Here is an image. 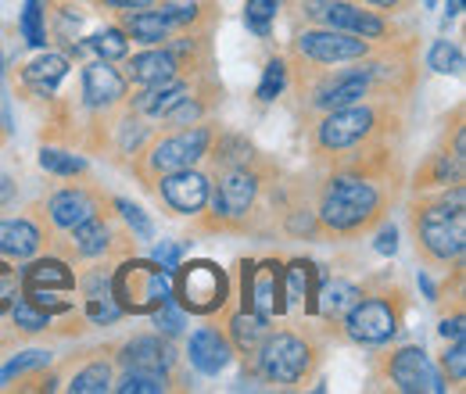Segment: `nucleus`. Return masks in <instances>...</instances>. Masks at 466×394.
<instances>
[{
    "label": "nucleus",
    "mask_w": 466,
    "mask_h": 394,
    "mask_svg": "<svg viewBox=\"0 0 466 394\" xmlns=\"http://www.w3.org/2000/svg\"><path fill=\"white\" fill-rule=\"evenodd\" d=\"M112 294L122 312H155L162 301H173V269H162L158 262H126L116 269Z\"/></svg>",
    "instance_id": "1"
},
{
    "label": "nucleus",
    "mask_w": 466,
    "mask_h": 394,
    "mask_svg": "<svg viewBox=\"0 0 466 394\" xmlns=\"http://www.w3.org/2000/svg\"><path fill=\"white\" fill-rule=\"evenodd\" d=\"M420 244H423L434 258H441V262L463 255V244H466L463 190H456L452 205L441 201V205L423 208V216H420Z\"/></svg>",
    "instance_id": "2"
},
{
    "label": "nucleus",
    "mask_w": 466,
    "mask_h": 394,
    "mask_svg": "<svg viewBox=\"0 0 466 394\" xmlns=\"http://www.w3.org/2000/svg\"><path fill=\"white\" fill-rule=\"evenodd\" d=\"M173 280V298H179V305L187 312L208 316L216 308H223L230 287H227V273L216 262H190V266H176Z\"/></svg>",
    "instance_id": "3"
},
{
    "label": "nucleus",
    "mask_w": 466,
    "mask_h": 394,
    "mask_svg": "<svg viewBox=\"0 0 466 394\" xmlns=\"http://www.w3.org/2000/svg\"><path fill=\"white\" fill-rule=\"evenodd\" d=\"M380 197L370 183H355V179H338L330 190H327V201H323V223L330 229H355L362 226L373 212H377Z\"/></svg>",
    "instance_id": "4"
},
{
    "label": "nucleus",
    "mask_w": 466,
    "mask_h": 394,
    "mask_svg": "<svg viewBox=\"0 0 466 394\" xmlns=\"http://www.w3.org/2000/svg\"><path fill=\"white\" fill-rule=\"evenodd\" d=\"M284 273L277 262H266L258 269L244 266V308H251L255 316L269 319L277 312H284Z\"/></svg>",
    "instance_id": "5"
},
{
    "label": "nucleus",
    "mask_w": 466,
    "mask_h": 394,
    "mask_svg": "<svg viewBox=\"0 0 466 394\" xmlns=\"http://www.w3.org/2000/svg\"><path fill=\"white\" fill-rule=\"evenodd\" d=\"M391 380L399 384V391H409V394L445 391V384H441V377H438V369H434V362L427 359L423 348H402V351H395V359H391Z\"/></svg>",
    "instance_id": "6"
},
{
    "label": "nucleus",
    "mask_w": 466,
    "mask_h": 394,
    "mask_svg": "<svg viewBox=\"0 0 466 394\" xmlns=\"http://www.w3.org/2000/svg\"><path fill=\"white\" fill-rule=\"evenodd\" d=\"M345 316H349V334L359 344H384L399 330V316L388 301H355Z\"/></svg>",
    "instance_id": "7"
},
{
    "label": "nucleus",
    "mask_w": 466,
    "mask_h": 394,
    "mask_svg": "<svg viewBox=\"0 0 466 394\" xmlns=\"http://www.w3.org/2000/svg\"><path fill=\"white\" fill-rule=\"evenodd\" d=\"M309 366V348L291 334H277L262 348V369L277 384H294Z\"/></svg>",
    "instance_id": "8"
},
{
    "label": "nucleus",
    "mask_w": 466,
    "mask_h": 394,
    "mask_svg": "<svg viewBox=\"0 0 466 394\" xmlns=\"http://www.w3.org/2000/svg\"><path fill=\"white\" fill-rule=\"evenodd\" d=\"M208 140H212V133L198 126V129H190V133H183V136H173V140L158 144V147L151 151V166L158 172L187 169L190 162H198V158L208 151Z\"/></svg>",
    "instance_id": "9"
},
{
    "label": "nucleus",
    "mask_w": 466,
    "mask_h": 394,
    "mask_svg": "<svg viewBox=\"0 0 466 394\" xmlns=\"http://www.w3.org/2000/svg\"><path fill=\"white\" fill-rule=\"evenodd\" d=\"M298 51L316 61H351V57L366 55V40L345 33V29H330V33H305L298 40Z\"/></svg>",
    "instance_id": "10"
},
{
    "label": "nucleus",
    "mask_w": 466,
    "mask_h": 394,
    "mask_svg": "<svg viewBox=\"0 0 466 394\" xmlns=\"http://www.w3.org/2000/svg\"><path fill=\"white\" fill-rule=\"evenodd\" d=\"M373 126V112L370 108H334V115L319 126V144L338 151V147H349L355 140H362Z\"/></svg>",
    "instance_id": "11"
},
{
    "label": "nucleus",
    "mask_w": 466,
    "mask_h": 394,
    "mask_svg": "<svg viewBox=\"0 0 466 394\" xmlns=\"http://www.w3.org/2000/svg\"><path fill=\"white\" fill-rule=\"evenodd\" d=\"M162 194H166V201L173 205L176 212L194 216V212H201L205 201H208V179H205L201 172L176 169L173 176L162 179Z\"/></svg>",
    "instance_id": "12"
},
{
    "label": "nucleus",
    "mask_w": 466,
    "mask_h": 394,
    "mask_svg": "<svg viewBox=\"0 0 466 394\" xmlns=\"http://www.w3.org/2000/svg\"><path fill=\"white\" fill-rule=\"evenodd\" d=\"M126 94V83L108 61H94L83 68V97L90 108H105Z\"/></svg>",
    "instance_id": "13"
},
{
    "label": "nucleus",
    "mask_w": 466,
    "mask_h": 394,
    "mask_svg": "<svg viewBox=\"0 0 466 394\" xmlns=\"http://www.w3.org/2000/svg\"><path fill=\"white\" fill-rule=\"evenodd\" d=\"M233 351L227 338L219 334V330H198L194 338H190V362H194V369H201L205 377H216V373H223L227 366H230Z\"/></svg>",
    "instance_id": "14"
},
{
    "label": "nucleus",
    "mask_w": 466,
    "mask_h": 394,
    "mask_svg": "<svg viewBox=\"0 0 466 394\" xmlns=\"http://www.w3.org/2000/svg\"><path fill=\"white\" fill-rule=\"evenodd\" d=\"M255 190H258V179L248 169L227 172L223 183H219V194H216V208L223 216H244L248 205L255 201Z\"/></svg>",
    "instance_id": "15"
},
{
    "label": "nucleus",
    "mask_w": 466,
    "mask_h": 394,
    "mask_svg": "<svg viewBox=\"0 0 466 394\" xmlns=\"http://www.w3.org/2000/svg\"><path fill=\"white\" fill-rule=\"evenodd\" d=\"M319 15L327 18L330 29H345V33H355V36H362V40L384 36V22H380L377 15H370V11L351 7V4H327V11H319Z\"/></svg>",
    "instance_id": "16"
},
{
    "label": "nucleus",
    "mask_w": 466,
    "mask_h": 394,
    "mask_svg": "<svg viewBox=\"0 0 466 394\" xmlns=\"http://www.w3.org/2000/svg\"><path fill=\"white\" fill-rule=\"evenodd\" d=\"M122 362L129 369H166L173 362V348L162 338H137L122 348Z\"/></svg>",
    "instance_id": "17"
},
{
    "label": "nucleus",
    "mask_w": 466,
    "mask_h": 394,
    "mask_svg": "<svg viewBox=\"0 0 466 394\" xmlns=\"http://www.w3.org/2000/svg\"><path fill=\"white\" fill-rule=\"evenodd\" d=\"M176 76V57L169 51H147L129 61V79L140 86H158Z\"/></svg>",
    "instance_id": "18"
},
{
    "label": "nucleus",
    "mask_w": 466,
    "mask_h": 394,
    "mask_svg": "<svg viewBox=\"0 0 466 394\" xmlns=\"http://www.w3.org/2000/svg\"><path fill=\"white\" fill-rule=\"evenodd\" d=\"M36 248H40V233H36L33 223H25V219H7V223H0V255L29 258Z\"/></svg>",
    "instance_id": "19"
},
{
    "label": "nucleus",
    "mask_w": 466,
    "mask_h": 394,
    "mask_svg": "<svg viewBox=\"0 0 466 394\" xmlns=\"http://www.w3.org/2000/svg\"><path fill=\"white\" fill-rule=\"evenodd\" d=\"M366 90H370V76L366 72H351V76H341L334 86H327L319 97H316V105L319 108H349L355 105L359 97H366Z\"/></svg>",
    "instance_id": "20"
},
{
    "label": "nucleus",
    "mask_w": 466,
    "mask_h": 394,
    "mask_svg": "<svg viewBox=\"0 0 466 394\" xmlns=\"http://www.w3.org/2000/svg\"><path fill=\"white\" fill-rule=\"evenodd\" d=\"M94 216V201L86 197V194H79V190H61L51 197V219L65 229H72V226H79L83 219H90Z\"/></svg>",
    "instance_id": "21"
},
{
    "label": "nucleus",
    "mask_w": 466,
    "mask_h": 394,
    "mask_svg": "<svg viewBox=\"0 0 466 394\" xmlns=\"http://www.w3.org/2000/svg\"><path fill=\"white\" fill-rule=\"evenodd\" d=\"M187 94H190V90H187L183 83H173V79H169V83H158V86H151L147 94H140V97H137V108L144 115H169L179 101H187Z\"/></svg>",
    "instance_id": "22"
},
{
    "label": "nucleus",
    "mask_w": 466,
    "mask_h": 394,
    "mask_svg": "<svg viewBox=\"0 0 466 394\" xmlns=\"http://www.w3.org/2000/svg\"><path fill=\"white\" fill-rule=\"evenodd\" d=\"M284 298H291L305 308H316V269L309 262H291V269H284Z\"/></svg>",
    "instance_id": "23"
},
{
    "label": "nucleus",
    "mask_w": 466,
    "mask_h": 394,
    "mask_svg": "<svg viewBox=\"0 0 466 394\" xmlns=\"http://www.w3.org/2000/svg\"><path fill=\"white\" fill-rule=\"evenodd\" d=\"M25 287H44V290H68V287H76L72 280V273L65 269V262L58 258H44V262H33L29 269H25V277H22Z\"/></svg>",
    "instance_id": "24"
},
{
    "label": "nucleus",
    "mask_w": 466,
    "mask_h": 394,
    "mask_svg": "<svg viewBox=\"0 0 466 394\" xmlns=\"http://www.w3.org/2000/svg\"><path fill=\"white\" fill-rule=\"evenodd\" d=\"M61 76H65V57L61 55H44L33 65H25V83L36 86L40 94H51L61 83Z\"/></svg>",
    "instance_id": "25"
},
{
    "label": "nucleus",
    "mask_w": 466,
    "mask_h": 394,
    "mask_svg": "<svg viewBox=\"0 0 466 394\" xmlns=\"http://www.w3.org/2000/svg\"><path fill=\"white\" fill-rule=\"evenodd\" d=\"M126 29L144 44H162L169 33V18L162 11H137L126 18Z\"/></svg>",
    "instance_id": "26"
},
{
    "label": "nucleus",
    "mask_w": 466,
    "mask_h": 394,
    "mask_svg": "<svg viewBox=\"0 0 466 394\" xmlns=\"http://www.w3.org/2000/svg\"><path fill=\"white\" fill-rule=\"evenodd\" d=\"M166 388H169V380L162 369H129L116 384L118 394H162Z\"/></svg>",
    "instance_id": "27"
},
{
    "label": "nucleus",
    "mask_w": 466,
    "mask_h": 394,
    "mask_svg": "<svg viewBox=\"0 0 466 394\" xmlns=\"http://www.w3.org/2000/svg\"><path fill=\"white\" fill-rule=\"evenodd\" d=\"M72 233H76V248L83 255H101L108 248V226L101 223L97 216H90V219H83L79 226H72Z\"/></svg>",
    "instance_id": "28"
},
{
    "label": "nucleus",
    "mask_w": 466,
    "mask_h": 394,
    "mask_svg": "<svg viewBox=\"0 0 466 394\" xmlns=\"http://www.w3.org/2000/svg\"><path fill=\"white\" fill-rule=\"evenodd\" d=\"M359 301V287H351L345 280H334L327 290H323V301H319V308H323V316H345L351 305Z\"/></svg>",
    "instance_id": "29"
},
{
    "label": "nucleus",
    "mask_w": 466,
    "mask_h": 394,
    "mask_svg": "<svg viewBox=\"0 0 466 394\" xmlns=\"http://www.w3.org/2000/svg\"><path fill=\"white\" fill-rule=\"evenodd\" d=\"M280 4H284V0H248V4H244V22H248V29H251L255 36H269V25H273Z\"/></svg>",
    "instance_id": "30"
},
{
    "label": "nucleus",
    "mask_w": 466,
    "mask_h": 394,
    "mask_svg": "<svg viewBox=\"0 0 466 394\" xmlns=\"http://www.w3.org/2000/svg\"><path fill=\"white\" fill-rule=\"evenodd\" d=\"M427 61H431V68H434V72H452V76H460V72H463V51H460L452 40H438V44L431 47Z\"/></svg>",
    "instance_id": "31"
},
{
    "label": "nucleus",
    "mask_w": 466,
    "mask_h": 394,
    "mask_svg": "<svg viewBox=\"0 0 466 394\" xmlns=\"http://www.w3.org/2000/svg\"><path fill=\"white\" fill-rule=\"evenodd\" d=\"M233 338H237V344L240 348H255L258 340L266 338V319L262 316H248V308H244V316H237L233 319Z\"/></svg>",
    "instance_id": "32"
},
{
    "label": "nucleus",
    "mask_w": 466,
    "mask_h": 394,
    "mask_svg": "<svg viewBox=\"0 0 466 394\" xmlns=\"http://www.w3.org/2000/svg\"><path fill=\"white\" fill-rule=\"evenodd\" d=\"M108 384H112V369H108L105 362H97V366L83 369V373L72 380V391L76 394H101V391H108Z\"/></svg>",
    "instance_id": "33"
},
{
    "label": "nucleus",
    "mask_w": 466,
    "mask_h": 394,
    "mask_svg": "<svg viewBox=\"0 0 466 394\" xmlns=\"http://www.w3.org/2000/svg\"><path fill=\"white\" fill-rule=\"evenodd\" d=\"M15 323L25 330V334H40V330H47V323H51V316L44 312V308H36L29 298H22L18 305H15Z\"/></svg>",
    "instance_id": "34"
},
{
    "label": "nucleus",
    "mask_w": 466,
    "mask_h": 394,
    "mask_svg": "<svg viewBox=\"0 0 466 394\" xmlns=\"http://www.w3.org/2000/svg\"><path fill=\"white\" fill-rule=\"evenodd\" d=\"M22 33L33 47H44L47 44V29H44V18H40V0H29L25 11H22Z\"/></svg>",
    "instance_id": "35"
},
{
    "label": "nucleus",
    "mask_w": 466,
    "mask_h": 394,
    "mask_svg": "<svg viewBox=\"0 0 466 394\" xmlns=\"http://www.w3.org/2000/svg\"><path fill=\"white\" fill-rule=\"evenodd\" d=\"M90 47H94V51H97L101 57H105V61L129 55V44H126V36H122L118 29H105V33H97V36L90 40Z\"/></svg>",
    "instance_id": "36"
},
{
    "label": "nucleus",
    "mask_w": 466,
    "mask_h": 394,
    "mask_svg": "<svg viewBox=\"0 0 466 394\" xmlns=\"http://www.w3.org/2000/svg\"><path fill=\"white\" fill-rule=\"evenodd\" d=\"M284 83H288L284 61H269L266 65V76H262V86H258V101H277L280 90H284Z\"/></svg>",
    "instance_id": "37"
},
{
    "label": "nucleus",
    "mask_w": 466,
    "mask_h": 394,
    "mask_svg": "<svg viewBox=\"0 0 466 394\" xmlns=\"http://www.w3.org/2000/svg\"><path fill=\"white\" fill-rule=\"evenodd\" d=\"M40 166H44L47 172H58V176H76V172L86 169L83 158L65 155V151H40Z\"/></svg>",
    "instance_id": "38"
},
{
    "label": "nucleus",
    "mask_w": 466,
    "mask_h": 394,
    "mask_svg": "<svg viewBox=\"0 0 466 394\" xmlns=\"http://www.w3.org/2000/svg\"><path fill=\"white\" fill-rule=\"evenodd\" d=\"M47 351H25V355H18V359H11L4 369H0V388L11 380V377H18V373H25V369H36V366H47Z\"/></svg>",
    "instance_id": "39"
},
{
    "label": "nucleus",
    "mask_w": 466,
    "mask_h": 394,
    "mask_svg": "<svg viewBox=\"0 0 466 394\" xmlns=\"http://www.w3.org/2000/svg\"><path fill=\"white\" fill-rule=\"evenodd\" d=\"M25 298H29L36 308H44L47 316H55V312H68V301H61L55 290H44V287H25Z\"/></svg>",
    "instance_id": "40"
},
{
    "label": "nucleus",
    "mask_w": 466,
    "mask_h": 394,
    "mask_svg": "<svg viewBox=\"0 0 466 394\" xmlns=\"http://www.w3.org/2000/svg\"><path fill=\"white\" fill-rule=\"evenodd\" d=\"M118 212H122V219L133 226V233L140 237V240H151L155 237V229H151V223H147V216L137 208V205H129V201H118Z\"/></svg>",
    "instance_id": "41"
},
{
    "label": "nucleus",
    "mask_w": 466,
    "mask_h": 394,
    "mask_svg": "<svg viewBox=\"0 0 466 394\" xmlns=\"http://www.w3.org/2000/svg\"><path fill=\"white\" fill-rule=\"evenodd\" d=\"M155 327L166 330V334H179V330H183V312L176 308L173 301H162V305L155 308Z\"/></svg>",
    "instance_id": "42"
},
{
    "label": "nucleus",
    "mask_w": 466,
    "mask_h": 394,
    "mask_svg": "<svg viewBox=\"0 0 466 394\" xmlns=\"http://www.w3.org/2000/svg\"><path fill=\"white\" fill-rule=\"evenodd\" d=\"M86 312H90V319H94V323H116L122 308H118V305H112V298L97 294V298H90V308H86Z\"/></svg>",
    "instance_id": "43"
},
{
    "label": "nucleus",
    "mask_w": 466,
    "mask_h": 394,
    "mask_svg": "<svg viewBox=\"0 0 466 394\" xmlns=\"http://www.w3.org/2000/svg\"><path fill=\"white\" fill-rule=\"evenodd\" d=\"M445 369H449V377H452V380H463V377H466V348H463V340H456V344H452V351L445 355Z\"/></svg>",
    "instance_id": "44"
},
{
    "label": "nucleus",
    "mask_w": 466,
    "mask_h": 394,
    "mask_svg": "<svg viewBox=\"0 0 466 394\" xmlns=\"http://www.w3.org/2000/svg\"><path fill=\"white\" fill-rule=\"evenodd\" d=\"M179 255H183V248H179V244H169V240H162V244L155 248V262H158L162 269H176V266H179Z\"/></svg>",
    "instance_id": "45"
},
{
    "label": "nucleus",
    "mask_w": 466,
    "mask_h": 394,
    "mask_svg": "<svg viewBox=\"0 0 466 394\" xmlns=\"http://www.w3.org/2000/svg\"><path fill=\"white\" fill-rule=\"evenodd\" d=\"M15 287H18V277L0 262V312L11 305V298H15Z\"/></svg>",
    "instance_id": "46"
},
{
    "label": "nucleus",
    "mask_w": 466,
    "mask_h": 394,
    "mask_svg": "<svg viewBox=\"0 0 466 394\" xmlns=\"http://www.w3.org/2000/svg\"><path fill=\"white\" fill-rule=\"evenodd\" d=\"M380 255H395L399 251V233L388 226V229H380V237H377V244H373Z\"/></svg>",
    "instance_id": "47"
},
{
    "label": "nucleus",
    "mask_w": 466,
    "mask_h": 394,
    "mask_svg": "<svg viewBox=\"0 0 466 394\" xmlns=\"http://www.w3.org/2000/svg\"><path fill=\"white\" fill-rule=\"evenodd\" d=\"M441 338L449 340H463V316H456V319H445L441 323Z\"/></svg>",
    "instance_id": "48"
},
{
    "label": "nucleus",
    "mask_w": 466,
    "mask_h": 394,
    "mask_svg": "<svg viewBox=\"0 0 466 394\" xmlns=\"http://www.w3.org/2000/svg\"><path fill=\"white\" fill-rule=\"evenodd\" d=\"M11 197H15V183H11V176H4V172H0V205H4V201H11Z\"/></svg>",
    "instance_id": "49"
},
{
    "label": "nucleus",
    "mask_w": 466,
    "mask_h": 394,
    "mask_svg": "<svg viewBox=\"0 0 466 394\" xmlns=\"http://www.w3.org/2000/svg\"><path fill=\"white\" fill-rule=\"evenodd\" d=\"M105 4H116V7H151L155 0H105Z\"/></svg>",
    "instance_id": "50"
},
{
    "label": "nucleus",
    "mask_w": 466,
    "mask_h": 394,
    "mask_svg": "<svg viewBox=\"0 0 466 394\" xmlns=\"http://www.w3.org/2000/svg\"><path fill=\"white\" fill-rule=\"evenodd\" d=\"M449 4V15H463V7H466V0H445Z\"/></svg>",
    "instance_id": "51"
},
{
    "label": "nucleus",
    "mask_w": 466,
    "mask_h": 394,
    "mask_svg": "<svg viewBox=\"0 0 466 394\" xmlns=\"http://www.w3.org/2000/svg\"><path fill=\"white\" fill-rule=\"evenodd\" d=\"M370 4H380V7H395L399 0H370Z\"/></svg>",
    "instance_id": "52"
}]
</instances>
